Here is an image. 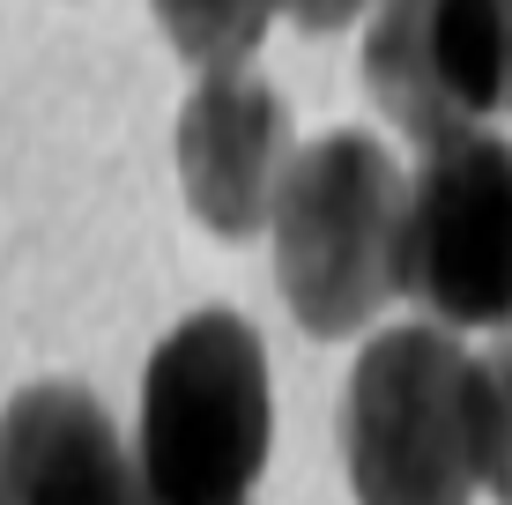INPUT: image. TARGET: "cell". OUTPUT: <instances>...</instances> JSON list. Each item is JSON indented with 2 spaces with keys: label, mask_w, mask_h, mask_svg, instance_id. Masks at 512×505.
<instances>
[{
  "label": "cell",
  "mask_w": 512,
  "mask_h": 505,
  "mask_svg": "<svg viewBox=\"0 0 512 505\" xmlns=\"http://www.w3.org/2000/svg\"><path fill=\"white\" fill-rule=\"evenodd\" d=\"M401 216L409 186L386 142L342 127L290 164L275 194V283L312 335H357L401 298Z\"/></svg>",
  "instance_id": "2"
},
{
  "label": "cell",
  "mask_w": 512,
  "mask_h": 505,
  "mask_svg": "<svg viewBox=\"0 0 512 505\" xmlns=\"http://www.w3.org/2000/svg\"><path fill=\"white\" fill-rule=\"evenodd\" d=\"M364 8H379V0H282V15H290L297 30H342V23H357Z\"/></svg>",
  "instance_id": "10"
},
{
  "label": "cell",
  "mask_w": 512,
  "mask_h": 505,
  "mask_svg": "<svg viewBox=\"0 0 512 505\" xmlns=\"http://www.w3.org/2000/svg\"><path fill=\"white\" fill-rule=\"evenodd\" d=\"M401 290L438 327L512 320V142L461 127L431 142L401 216Z\"/></svg>",
  "instance_id": "4"
},
{
  "label": "cell",
  "mask_w": 512,
  "mask_h": 505,
  "mask_svg": "<svg viewBox=\"0 0 512 505\" xmlns=\"http://www.w3.org/2000/svg\"><path fill=\"white\" fill-rule=\"evenodd\" d=\"M275 8L282 0H156V23L193 67H245L268 38Z\"/></svg>",
  "instance_id": "8"
},
{
  "label": "cell",
  "mask_w": 512,
  "mask_h": 505,
  "mask_svg": "<svg viewBox=\"0 0 512 505\" xmlns=\"http://www.w3.org/2000/svg\"><path fill=\"white\" fill-rule=\"evenodd\" d=\"M364 90L423 149L512 112V0H379Z\"/></svg>",
  "instance_id": "5"
},
{
  "label": "cell",
  "mask_w": 512,
  "mask_h": 505,
  "mask_svg": "<svg viewBox=\"0 0 512 505\" xmlns=\"http://www.w3.org/2000/svg\"><path fill=\"white\" fill-rule=\"evenodd\" d=\"M290 112L253 67H208L179 112V186L216 238H253L275 223L290 179Z\"/></svg>",
  "instance_id": "6"
},
{
  "label": "cell",
  "mask_w": 512,
  "mask_h": 505,
  "mask_svg": "<svg viewBox=\"0 0 512 505\" xmlns=\"http://www.w3.org/2000/svg\"><path fill=\"white\" fill-rule=\"evenodd\" d=\"M275 402L268 350L238 312H193L141 372V505H253L268 468Z\"/></svg>",
  "instance_id": "1"
},
{
  "label": "cell",
  "mask_w": 512,
  "mask_h": 505,
  "mask_svg": "<svg viewBox=\"0 0 512 505\" xmlns=\"http://www.w3.org/2000/svg\"><path fill=\"white\" fill-rule=\"evenodd\" d=\"M475 357L446 327H386L342 394V461L357 505H468L475 468Z\"/></svg>",
  "instance_id": "3"
},
{
  "label": "cell",
  "mask_w": 512,
  "mask_h": 505,
  "mask_svg": "<svg viewBox=\"0 0 512 505\" xmlns=\"http://www.w3.org/2000/svg\"><path fill=\"white\" fill-rule=\"evenodd\" d=\"M0 505H141L134 446L90 387L45 379L0 409Z\"/></svg>",
  "instance_id": "7"
},
{
  "label": "cell",
  "mask_w": 512,
  "mask_h": 505,
  "mask_svg": "<svg viewBox=\"0 0 512 505\" xmlns=\"http://www.w3.org/2000/svg\"><path fill=\"white\" fill-rule=\"evenodd\" d=\"M475 468H483V491L512 505V342H498L490 357H475Z\"/></svg>",
  "instance_id": "9"
}]
</instances>
